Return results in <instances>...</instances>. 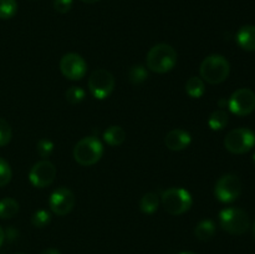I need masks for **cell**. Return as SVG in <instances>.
I'll list each match as a JSON object with an SVG mask.
<instances>
[{
  "mask_svg": "<svg viewBox=\"0 0 255 254\" xmlns=\"http://www.w3.org/2000/svg\"><path fill=\"white\" fill-rule=\"evenodd\" d=\"M177 51L168 44L154 45L147 54V67L157 74H166L171 71L177 64Z\"/></svg>",
  "mask_w": 255,
  "mask_h": 254,
  "instance_id": "obj_1",
  "label": "cell"
},
{
  "mask_svg": "<svg viewBox=\"0 0 255 254\" xmlns=\"http://www.w3.org/2000/svg\"><path fill=\"white\" fill-rule=\"evenodd\" d=\"M199 74L203 81L211 85H218L228 79L231 74V65L223 55H209L202 61Z\"/></svg>",
  "mask_w": 255,
  "mask_h": 254,
  "instance_id": "obj_2",
  "label": "cell"
},
{
  "mask_svg": "<svg viewBox=\"0 0 255 254\" xmlns=\"http://www.w3.org/2000/svg\"><path fill=\"white\" fill-rule=\"evenodd\" d=\"M104 146L95 136H87L80 139L74 148V158L79 164L85 167L94 166L101 159Z\"/></svg>",
  "mask_w": 255,
  "mask_h": 254,
  "instance_id": "obj_3",
  "label": "cell"
},
{
  "mask_svg": "<svg viewBox=\"0 0 255 254\" xmlns=\"http://www.w3.org/2000/svg\"><path fill=\"white\" fill-rule=\"evenodd\" d=\"M162 206L172 216H181L191 209L193 198L187 189L173 187L163 191L161 196Z\"/></svg>",
  "mask_w": 255,
  "mask_h": 254,
  "instance_id": "obj_4",
  "label": "cell"
},
{
  "mask_svg": "<svg viewBox=\"0 0 255 254\" xmlns=\"http://www.w3.org/2000/svg\"><path fill=\"white\" fill-rule=\"evenodd\" d=\"M219 224L227 233L241 236L249 229L251 219H249L248 213L243 209L229 207L219 213Z\"/></svg>",
  "mask_w": 255,
  "mask_h": 254,
  "instance_id": "obj_5",
  "label": "cell"
},
{
  "mask_svg": "<svg viewBox=\"0 0 255 254\" xmlns=\"http://www.w3.org/2000/svg\"><path fill=\"white\" fill-rule=\"evenodd\" d=\"M255 146V133L252 129L241 127L234 128L224 138V147L231 153L243 154Z\"/></svg>",
  "mask_w": 255,
  "mask_h": 254,
  "instance_id": "obj_6",
  "label": "cell"
},
{
  "mask_svg": "<svg viewBox=\"0 0 255 254\" xmlns=\"http://www.w3.org/2000/svg\"><path fill=\"white\" fill-rule=\"evenodd\" d=\"M115 89V77L105 69L92 71L89 77V90L97 100H105L112 94Z\"/></svg>",
  "mask_w": 255,
  "mask_h": 254,
  "instance_id": "obj_7",
  "label": "cell"
},
{
  "mask_svg": "<svg viewBox=\"0 0 255 254\" xmlns=\"http://www.w3.org/2000/svg\"><path fill=\"white\" fill-rule=\"evenodd\" d=\"M242 193V182L236 174H224L217 181L214 196L222 203H232Z\"/></svg>",
  "mask_w": 255,
  "mask_h": 254,
  "instance_id": "obj_8",
  "label": "cell"
},
{
  "mask_svg": "<svg viewBox=\"0 0 255 254\" xmlns=\"http://www.w3.org/2000/svg\"><path fill=\"white\" fill-rule=\"evenodd\" d=\"M228 107L237 116H248L255 110V94L251 89H238L228 100Z\"/></svg>",
  "mask_w": 255,
  "mask_h": 254,
  "instance_id": "obj_9",
  "label": "cell"
},
{
  "mask_svg": "<svg viewBox=\"0 0 255 254\" xmlns=\"http://www.w3.org/2000/svg\"><path fill=\"white\" fill-rule=\"evenodd\" d=\"M60 70L66 79L77 81L86 75L87 64L81 55L76 52H69L60 60Z\"/></svg>",
  "mask_w": 255,
  "mask_h": 254,
  "instance_id": "obj_10",
  "label": "cell"
},
{
  "mask_svg": "<svg viewBox=\"0 0 255 254\" xmlns=\"http://www.w3.org/2000/svg\"><path fill=\"white\" fill-rule=\"evenodd\" d=\"M56 177V167L47 159L37 162L31 167L29 172V181L36 188L49 187Z\"/></svg>",
  "mask_w": 255,
  "mask_h": 254,
  "instance_id": "obj_11",
  "label": "cell"
},
{
  "mask_svg": "<svg viewBox=\"0 0 255 254\" xmlns=\"http://www.w3.org/2000/svg\"><path fill=\"white\" fill-rule=\"evenodd\" d=\"M76 198L71 189L66 187H59L51 193L49 198V207L56 216H66L74 209Z\"/></svg>",
  "mask_w": 255,
  "mask_h": 254,
  "instance_id": "obj_12",
  "label": "cell"
},
{
  "mask_svg": "<svg viewBox=\"0 0 255 254\" xmlns=\"http://www.w3.org/2000/svg\"><path fill=\"white\" fill-rule=\"evenodd\" d=\"M191 142L192 137L189 132L182 128L172 129L167 133L166 138H164L167 148L171 149V151H183L191 144Z\"/></svg>",
  "mask_w": 255,
  "mask_h": 254,
  "instance_id": "obj_13",
  "label": "cell"
},
{
  "mask_svg": "<svg viewBox=\"0 0 255 254\" xmlns=\"http://www.w3.org/2000/svg\"><path fill=\"white\" fill-rule=\"evenodd\" d=\"M237 42L246 51H255V26L244 25L237 32Z\"/></svg>",
  "mask_w": 255,
  "mask_h": 254,
  "instance_id": "obj_14",
  "label": "cell"
},
{
  "mask_svg": "<svg viewBox=\"0 0 255 254\" xmlns=\"http://www.w3.org/2000/svg\"><path fill=\"white\" fill-rule=\"evenodd\" d=\"M104 139L110 146H121L126 139V132L120 126H110L104 132Z\"/></svg>",
  "mask_w": 255,
  "mask_h": 254,
  "instance_id": "obj_15",
  "label": "cell"
},
{
  "mask_svg": "<svg viewBox=\"0 0 255 254\" xmlns=\"http://www.w3.org/2000/svg\"><path fill=\"white\" fill-rule=\"evenodd\" d=\"M194 234H196L199 241H209L216 234V224L211 219H203V221L197 224L196 229H194Z\"/></svg>",
  "mask_w": 255,
  "mask_h": 254,
  "instance_id": "obj_16",
  "label": "cell"
},
{
  "mask_svg": "<svg viewBox=\"0 0 255 254\" xmlns=\"http://www.w3.org/2000/svg\"><path fill=\"white\" fill-rule=\"evenodd\" d=\"M159 198L158 194L154 192H148L143 194V197L139 201V209L146 214H153L158 209Z\"/></svg>",
  "mask_w": 255,
  "mask_h": 254,
  "instance_id": "obj_17",
  "label": "cell"
},
{
  "mask_svg": "<svg viewBox=\"0 0 255 254\" xmlns=\"http://www.w3.org/2000/svg\"><path fill=\"white\" fill-rule=\"evenodd\" d=\"M186 91L192 99H199L206 92V85L201 77L192 76L189 77L186 84Z\"/></svg>",
  "mask_w": 255,
  "mask_h": 254,
  "instance_id": "obj_18",
  "label": "cell"
},
{
  "mask_svg": "<svg viewBox=\"0 0 255 254\" xmlns=\"http://www.w3.org/2000/svg\"><path fill=\"white\" fill-rule=\"evenodd\" d=\"M19 212V202L14 198L0 199V218L10 219Z\"/></svg>",
  "mask_w": 255,
  "mask_h": 254,
  "instance_id": "obj_19",
  "label": "cell"
},
{
  "mask_svg": "<svg viewBox=\"0 0 255 254\" xmlns=\"http://www.w3.org/2000/svg\"><path fill=\"white\" fill-rule=\"evenodd\" d=\"M228 125V114L224 110H216L208 119V126L213 131H221Z\"/></svg>",
  "mask_w": 255,
  "mask_h": 254,
  "instance_id": "obj_20",
  "label": "cell"
},
{
  "mask_svg": "<svg viewBox=\"0 0 255 254\" xmlns=\"http://www.w3.org/2000/svg\"><path fill=\"white\" fill-rule=\"evenodd\" d=\"M148 79V71L143 65H133L128 70V81L132 85H139Z\"/></svg>",
  "mask_w": 255,
  "mask_h": 254,
  "instance_id": "obj_21",
  "label": "cell"
},
{
  "mask_svg": "<svg viewBox=\"0 0 255 254\" xmlns=\"http://www.w3.org/2000/svg\"><path fill=\"white\" fill-rule=\"evenodd\" d=\"M17 11L16 0H0V19H11Z\"/></svg>",
  "mask_w": 255,
  "mask_h": 254,
  "instance_id": "obj_22",
  "label": "cell"
},
{
  "mask_svg": "<svg viewBox=\"0 0 255 254\" xmlns=\"http://www.w3.org/2000/svg\"><path fill=\"white\" fill-rule=\"evenodd\" d=\"M50 222H51V214L45 209H39L31 217L32 226L36 228H45L46 226H49Z\"/></svg>",
  "mask_w": 255,
  "mask_h": 254,
  "instance_id": "obj_23",
  "label": "cell"
},
{
  "mask_svg": "<svg viewBox=\"0 0 255 254\" xmlns=\"http://www.w3.org/2000/svg\"><path fill=\"white\" fill-rule=\"evenodd\" d=\"M65 96H66V100L72 105L80 104L81 101H84L85 96H86V92H85L84 89L79 86H71L66 90L65 92Z\"/></svg>",
  "mask_w": 255,
  "mask_h": 254,
  "instance_id": "obj_24",
  "label": "cell"
},
{
  "mask_svg": "<svg viewBox=\"0 0 255 254\" xmlns=\"http://www.w3.org/2000/svg\"><path fill=\"white\" fill-rule=\"evenodd\" d=\"M12 131L9 122L0 117V147H4L11 141Z\"/></svg>",
  "mask_w": 255,
  "mask_h": 254,
  "instance_id": "obj_25",
  "label": "cell"
},
{
  "mask_svg": "<svg viewBox=\"0 0 255 254\" xmlns=\"http://www.w3.org/2000/svg\"><path fill=\"white\" fill-rule=\"evenodd\" d=\"M11 177L12 172L10 168V164L7 163V161L0 157V187L9 184V182L11 181Z\"/></svg>",
  "mask_w": 255,
  "mask_h": 254,
  "instance_id": "obj_26",
  "label": "cell"
},
{
  "mask_svg": "<svg viewBox=\"0 0 255 254\" xmlns=\"http://www.w3.org/2000/svg\"><path fill=\"white\" fill-rule=\"evenodd\" d=\"M36 149H37V153L40 154V157H42V158H47V157H50V154L52 153V151H54V143H52L50 139L41 138L39 142H37Z\"/></svg>",
  "mask_w": 255,
  "mask_h": 254,
  "instance_id": "obj_27",
  "label": "cell"
},
{
  "mask_svg": "<svg viewBox=\"0 0 255 254\" xmlns=\"http://www.w3.org/2000/svg\"><path fill=\"white\" fill-rule=\"evenodd\" d=\"M72 0H54V9L59 14H67L71 10Z\"/></svg>",
  "mask_w": 255,
  "mask_h": 254,
  "instance_id": "obj_28",
  "label": "cell"
},
{
  "mask_svg": "<svg viewBox=\"0 0 255 254\" xmlns=\"http://www.w3.org/2000/svg\"><path fill=\"white\" fill-rule=\"evenodd\" d=\"M40 254H61V253H60V252L57 251V249L49 248V249H45V251H42Z\"/></svg>",
  "mask_w": 255,
  "mask_h": 254,
  "instance_id": "obj_29",
  "label": "cell"
},
{
  "mask_svg": "<svg viewBox=\"0 0 255 254\" xmlns=\"http://www.w3.org/2000/svg\"><path fill=\"white\" fill-rule=\"evenodd\" d=\"M4 239H5V232L2 231V228L0 227V247H1V244L4 243Z\"/></svg>",
  "mask_w": 255,
  "mask_h": 254,
  "instance_id": "obj_30",
  "label": "cell"
},
{
  "mask_svg": "<svg viewBox=\"0 0 255 254\" xmlns=\"http://www.w3.org/2000/svg\"><path fill=\"white\" fill-rule=\"evenodd\" d=\"M82 2H85V4H95V2L100 1V0H81Z\"/></svg>",
  "mask_w": 255,
  "mask_h": 254,
  "instance_id": "obj_31",
  "label": "cell"
},
{
  "mask_svg": "<svg viewBox=\"0 0 255 254\" xmlns=\"http://www.w3.org/2000/svg\"><path fill=\"white\" fill-rule=\"evenodd\" d=\"M179 254H196V253H193V252H182V253Z\"/></svg>",
  "mask_w": 255,
  "mask_h": 254,
  "instance_id": "obj_32",
  "label": "cell"
},
{
  "mask_svg": "<svg viewBox=\"0 0 255 254\" xmlns=\"http://www.w3.org/2000/svg\"><path fill=\"white\" fill-rule=\"evenodd\" d=\"M253 236H254V238H255V222L253 223Z\"/></svg>",
  "mask_w": 255,
  "mask_h": 254,
  "instance_id": "obj_33",
  "label": "cell"
},
{
  "mask_svg": "<svg viewBox=\"0 0 255 254\" xmlns=\"http://www.w3.org/2000/svg\"><path fill=\"white\" fill-rule=\"evenodd\" d=\"M253 162H254V164H255V152H254V154H253Z\"/></svg>",
  "mask_w": 255,
  "mask_h": 254,
  "instance_id": "obj_34",
  "label": "cell"
},
{
  "mask_svg": "<svg viewBox=\"0 0 255 254\" xmlns=\"http://www.w3.org/2000/svg\"><path fill=\"white\" fill-rule=\"evenodd\" d=\"M20 254H21V253H20Z\"/></svg>",
  "mask_w": 255,
  "mask_h": 254,
  "instance_id": "obj_35",
  "label": "cell"
}]
</instances>
